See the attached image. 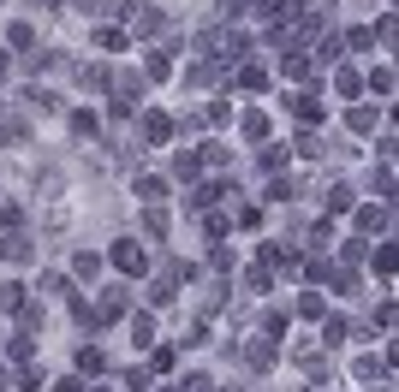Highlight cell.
Here are the masks:
<instances>
[{
	"mask_svg": "<svg viewBox=\"0 0 399 392\" xmlns=\"http://www.w3.org/2000/svg\"><path fill=\"white\" fill-rule=\"evenodd\" d=\"M358 226L363 232H381V226H388V208H358Z\"/></svg>",
	"mask_w": 399,
	"mask_h": 392,
	"instance_id": "30bf717a",
	"label": "cell"
},
{
	"mask_svg": "<svg viewBox=\"0 0 399 392\" xmlns=\"http://www.w3.org/2000/svg\"><path fill=\"white\" fill-rule=\"evenodd\" d=\"M72 267H78V274H84V280H95V267H102V262H95L90 250H78V262H72Z\"/></svg>",
	"mask_w": 399,
	"mask_h": 392,
	"instance_id": "44dd1931",
	"label": "cell"
},
{
	"mask_svg": "<svg viewBox=\"0 0 399 392\" xmlns=\"http://www.w3.org/2000/svg\"><path fill=\"white\" fill-rule=\"evenodd\" d=\"M244 356H251V369H269L274 363V345H269V339H256V345H244Z\"/></svg>",
	"mask_w": 399,
	"mask_h": 392,
	"instance_id": "ba28073f",
	"label": "cell"
},
{
	"mask_svg": "<svg viewBox=\"0 0 399 392\" xmlns=\"http://www.w3.org/2000/svg\"><path fill=\"white\" fill-rule=\"evenodd\" d=\"M0 309H24V285H19V280L0 285Z\"/></svg>",
	"mask_w": 399,
	"mask_h": 392,
	"instance_id": "9c48e42d",
	"label": "cell"
},
{
	"mask_svg": "<svg viewBox=\"0 0 399 392\" xmlns=\"http://www.w3.org/2000/svg\"><path fill=\"white\" fill-rule=\"evenodd\" d=\"M19 327H24V333L42 327V309H36V303H24V309H19Z\"/></svg>",
	"mask_w": 399,
	"mask_h": 392,
	"instance_id": "9a60e30c",
	"label": "cell"
},
{
	"mask_svg": "<svg viewBox=\"0 0 399 392\" xmlns=\"http://www.w3.org/2000/svg\"><path fill=\"white\" fill-rule=\"evenodd\" d=\"M120 309H125V292L113 285V292H102V309H95V327H102V321H113Z\"/></svg>",
	"mask_w": 399,
	"mask_h": 392,
	"instance_id": "277c9868",
	"label": "cell"
},
{
	"mask_svg": "<svg viewBox=\"0 0 399 392\" xmlns=\"http://www.w3.org/2000/svg\"><path fill=\"white\" fill-rule=\"evenodd\" d=\"M72 131L78 137H95V113H72Z\"/></svg>",
	"mask_w": 399,
	"mask_h": 392,
	"instance_id": "ffe728a7",
	"label": "cell"
},
{
	"mask_svg": "<svg viewBox=\"0 0 399 392\" xmlns=\"http://www.w3.org/2000/svg\"><path fill=\"white\" fill-rule=\"evenodd\" d=\"M143 226H149V238H161V232H167V214H161V208H149V214H143Z\"/></svg>",
	"mask_w": 399,
	"mask_h": 392,
	"instance_id": "ac0fdd59",
	"label": "cell"
},
{
	"mask_svg": "<svg viewBox=\"0 0 399 392\" xmlns=\"http://www.w3.org/2000/svg\"><path fill=\"white\" fill-rule=\"evenodd\" d=\"M173 173H179V179H197V173H203V155H191V149H179V155H173Z\"/></svg>",
	"mask_w": 399,
	"mask_h": 392,
	"instance_id": "52a82bcc",
	"label": "cell"
},
{
	"mask_svg": "<svg viewBox=\"0 0 399 392\" xmlns=\"http://www.w3.org/2000/svg\"><path fill=\"white\" fill-rule=\"evenodd\" d=\"M239 83H244V90H269V72H262V65H244Z\"/></svg>",
	"mask_w": 399,
	"mask_h": 392,
	"instance_id": "7c38bea8",
	"label": "cell"
},
{
	"mask_svg": "<svg viewBox=\"0 0 399 392\" xmlns=\"http://www.w3.org/2000/svg\"><path fill=\"white\" fill-rule=\"evenodd\" d=\"M113 267H120V274H143V267H149L143 244H113Z\"/></svg>",
	"mask_w": 399,
	"mask_h": 392,
	"instance_id": "6da1fadb",
	"label": "cell"
},
{
	"mask_svg": "<svg viewBox=\"0 0 399 392\" xmlns=\"http://www.w3.org/2000/svg\"><path fill=\"white\" fill-rule=\"evenodd\" d=\"M131 345H155V315H131Z\"/></svg>",
	"mask_w": 399,
	"mask_h": 392,
	"instance_id": "5b68a950",
	"label": "cell"
},
{
	"mask_svg": "<svg viewBox=\"0 0 399 392\" xmlns=\"http://www.w3.org/2000/svg\"><path fill=\"white\" fill-rule=\"evenodd\" d=\"M173 137V119L167 113H143V143H167Z\"/></svg>",
	"mask_w": 399,
	"mask_h": 392,
	"instance_id": "3957f363",
	"label": "cell"
},
{
	"mask_svg": "<svg viewBox=\"0 0 399 392\" xmlns=\"http://www.w3.org/2000/svg\"><path fill=\"white\" fill-rule=\"evenodd\" d=\"M292 107H298L304 125H322V101H316V95H292Z\"/></svg>",
	"mask_w": 399,
	"mask_h": 392,
	"instance_id": "8992f818",
	"label": "cell"
},
{
	"mask_svg": "<svg viewBox=\"0 0 399 392\" xmlns=\"http://www.w3.org/2000/svg\"><path fill=\"white\" fill-rule=\"evenodd\" d=\"M78 78H84V90H102V83H108V72H102V65H84Z\"/></svg>",
	"mask_w": 399,
	"mask_h": 392,
	"instance_id": "d6986e66",
	"label": "cell"
},
{
	"mask_svg": "<svg viewBox=\"0 0 399 392\" xmlns=\"http://www.w3.org/2000/svg\"><path fill=\"white\" fill-rule=\"evenodd\" d=\"M346 125H352V131H375V107H352V113H346Z\"/></svg>",
	"mask_w": 399,
	"mask_h": 392,
	"instance_id": "8fae6325",
	"label": "cell"
},
{
	"mask_svg": "<svg viewBox=\"0 0 399 392\" xmlns=\"http://www.w3.org/2000/svg\"><path fill=\"white\" fill-rule=\"evenodd\" d=\"M0 255H6V262H30V255H36V244H30L24 232H6V238H0Z\"/></svg>",
	"mask_w": 399,
	"mask_h": 392,
	"instance_id": "7a4b0ae2",
	"label": "cell"
},
{
	"mask_svg": "<svg viewBox=\"0 0 399 392\" xmlns=\"http://www.w3.org/2000/svg\"><path fill=\"white\" fill-rule=\"evenodd\" d=\"M54 392H84V386H78V381H54Z\"/></svg>",
	"mask_w": 399,
	"mask_h": 392,
	"instance_id": "cb8c5ba5",
	"label": "cell"
},
{
	"mask_svg": "<svg viewBox=\"0 0 399 392\" xmlns=\"http://www.w3.org/2000/svg\"><path fill=\"white\" fill-rule=\"evenodd\" d=\"M78 369H84V374H95V369H102V351H95V345H84V351H78Z\"/></svg>",
	"mask_w": 399,
	"mask_h": 392,
	"instance_id": "e0dca14e",
	"label": "cell"
},
{
	"mask_svg": "<svg viewBox=\"0 0 399 392\" xmlns=\"http://www.w3.org/2000/svg\"><path fill=\"white\" fill-rule=\"evenodd\" d=\"M298 315H310V321H316V315H322V297L304 292V297H298Z\"/></svg>",
	"mask_w": 399,
	"mask_h": 392,
	"instance_id": "7402d4cb",
	"label": "cell"
},
{
	"mask_svg": "<svg viewBox=\"0 0 399 392\" xmlns=\"http://www.w3.org/2000/svg\"><path fill=\"white\" fill-rule=\"evenodd\" d=\"M6 356H12V363H24V356H30V333H19V339H12V345H6Z\"/></svg>",
	"mask_w": 399,
	"mask_h": 392,
	"instance_id": "603a6c76",
	"label": "cell"
},
{
	"mask_svg": "<svg viewBox=\"0 0 399 392\" xmlns=\"http://www.w3.org/2000/svg\"><path fill=\"white\" fill-rule=\"evenodd\" d=\"M138 196L143 202H161V196H167V184H161V179H138Z\"/></svg>",
	"mask_w": 399,
	"mask_h": 392,
	"instance_id": "4fadbf2b",
	"label": "cell"
},
{
	"mask_svg": "<svg viewBox=\"0 0 399 392\" xmlns=\"http://www.w3.org/2000/svg\"><path fill=\"white\" fill-rule=\"evenodd\" d=\"M0 78H6V54H0Z\"/></svg>",
	"mask_w": 399,
	"mask_h": 392,
	"instance_id": "d4e9b609",
	"label": "cell"
},
{
	"mask_svg": "<svg viewBox=\"0 0 399 392\" xmlns=\"http://www.w3.org/2000/svg\"><path fill=\"white\" fill-rule=\"evenodd\" d=\"M370 90H375V95H393V72H388V65H381V72H370Z\"/></svg>",
	"mask_w": 399,
	"mask_h": 392,
	"instance_id": "2e32d148",
	"label": "cell"
},
{
	"mask_svg": "<svg viewBox=\"0 0 399 392\" xmlns=\"http://www.w3.org/2000/svg\"><path fill=\"white\" fill-rule=\"evenodd\" d=\"M244 137H269V113H244Z\"/></svg>",
	"mask_w": 399,
	"mask_h": 392,
	"instance_id": "5bb4252c",
	"label": "cell"
}]
</instances>
